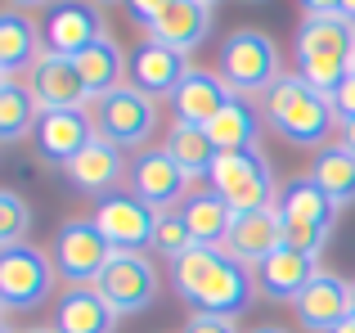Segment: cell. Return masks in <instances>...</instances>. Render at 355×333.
Instances as JSON below:
<instances>
[{
	"mask_svg": "<svg viewBox=\"0 0 355 333\" xmlns=\"http://www.w3.org/2000/svg\"><path fill=\"white\" fill-rule=\"evenodd\" d=\"M95 289L117 316H139V311H148L157 302L162 280H157L153 262H148L144 253H113V262L104 266Z\"/></svg>",
	"mask_w": 355,
	"mask_h": 333,
	"instance_id": "cell-8",
	"label": "cell"
},
{
	"mask_svg": "<svg viewBox=\"0 0 355 333\" xmlns=\"http://www.w3.org/2000/svg\"><path fill=\"white\" fill-rule=\"evenodd\" d=\"M126 171H130L126 149L108 144L104 135H95L77 158L63 166V176H68L81 194H90V198H108V194H117V185H121V176H126Z\"/></svg>",
	"mask_w": 355,
	"mask_h": 333,
	"instance_id": "cell-16",
	"label": "cell"
},
{
	"mask_svg": "<svg viewBox=\"0 0 355 333\" xmlns=\"http://www.w3.org/2000/svg\"><path fill=\"white\" fill-rule=\"evenodd\" d=\"M90 5H117V0H90ZM121 5H126V0H121Z\"/></svg>",
	"mask_w": 355,
	"mask_h": 333,
	"instance_id": "cell-44",
	"label": "cell"
},
{
	"mask_svg": "<svg viewBox=\"0 0 355 333\" xmlns=\"http://www.w3.org/2000/svg\"><path fill=\"white\" fill-rule=\"evenodd\" d=\"M211 189L230 203V212H261L279 203V180L275 166L266 162L261 149H234V153H216V166H211Z\"/></svg>",
	"mask_w": 355,
	"mask_h": 333,
	"instance_id": "cell-4",
	"label": "cell"
},
{
	"mask_svg": "<svg viewBox=\"0 0 355 333\" xmlns=\"http://www.w3.org/2000/svg\"><path fill=\"white\" fill-rule=\"evenodd\" d=\"M77 72H81V81H86L90 99H104V95H113L117 86H126L121 77L130 72V54L121 50L113 36H104V41H95L90 50L77 54Z\"/></svg>",
	"mask_w": 355,
	"mask_h": 333,
	"instance_id": "cell-24",
	"label": "cell"
},
{
	"mask_svg": "<svg viewBox=\"0 0 355 333\" xmlns=\"http://www.w3.org/2000/svg\"><path fill=\"white\" fill-rule=\"evenodd\" d=\"M180 333H239V325L230 316H202V311H193Z\"/></svg>",
	"mask_w": 355,
	"mask_h": 333,
	"instance_id": "cell-35",
	"label": "cell"
},
{
	"mask_svg": "<svg viewBox=\"0 0 355 333\" xmlns=\"http://www.w3.org/2000/svg\"><path fill=\"white\" fill-rule=\"evenodd\" d=\"M342 144H347V149L355 153V122H347V126H342Z\"/></svg>",
	"mask_w": 355,
	"mask_h": 333,
	"instance_id": "cell-39",
	"label": "cell"
},
{
	"mask_svg": "<svg viewBox=\"0 0 355 333\" xmlns=\"http://www.w3.org/2000/svg\"><path fill=\"white\" fill-rule=\"evenodd\" d=\"M27 230H32V207L23 203V194L0 189V253L14 244H27Z\"/></svg>",
	"mask_w": 355,
	"mask_h": 333,
	"instance_id": "cell-32",
	"label": "cell"
},
{
	"mask_svg": "<svg viewBox=\"0 0 355 333\" xmlns=\"http://www.w3.org/2000/svg\"><path fill=\"white\" fill-rule=\"evenodd\" d=\"M207 36H211V5H202V0H171V9L148 27V41L180 54H193Z\"/></svg>",
	"mask_w": 355,
	"mask_h": 333,
	"instance_id": "cell-19",
	"label": "cell"
},
{
	"mask_svg": "<svg viewBox=\"0 0 355 333\" xmlns=\"http://www.w3.org/2000/svg\"><path fill=\"white\" fill-rule=\"evenodd\" d=\"M320 275V257H306V253H293V248H279L275 257H266V262L252 271V280H257V293L270 302H297L306 289H311V280Z\"/></svg>",
	"mask_w": 355,
	"mask_h": 333,
	"instance_id": "cell-18",
	"label": "cell"
},
{
	"mask_svg": "<svg viewBox=\"0 0 355 333\" xmlns=\"http://www.w3.org/2000/svg\"><path fill=\"white\" fill-rule=\"evenodd\" d=\"M126 185L139 203H148L153 212H166L184 198L189 189V176L175 166V158L166 149H144L130 158V171H126Z\"/></svg>",
	"mask_w": 355,
	"mask_h": 333,
	"instance_id": "cell-12",
	"label": "cell"
},
{
	"mask_svg": "<svg viewBox=\"0 0 355 333\" xmlns=\"http://www.w3.org/2000/svg\"><path fill=\"white\" fill-rule=\"evenodd\" d=\"M333 113H338V122L347 126V122H355V72L347 81H342L338 90H333Z\"/></svg>",
	"mask_w": 355,
	"mask_h": 333,
	"instance_id": "cell-36",
	"label": "cell"
},
{
	"mask_svg": "<svg viewBox=\"0 0 355 333\" xmlns=\"http://www.w3.org/2000/svg\"><path fill=\"white\" fill-rule=\"evenodd\" d=\"M95 131L104 135L108 144H117V149H139L144 153L148 135L157 131V104L153 95H144V90L135 86H117L113 95L95 99Z\"/></svg>",
	"mask_w": 355,
	"mask_h": 333,
	"instance_id": "cell-7",
	"label": "cell"
},
{
	"mask_svg": "<svg viewBox=\"0 0 355 333\" xmlns=\"http://www.w3.org/2000/svg\"><path fill=\"white\" fill-rule=\"evenodd\" d=\"M351 72H355V54H351Z\"/></svg>",
	"mask_w": 355,
	"mask_h": 333,
	"instance_id": "cell-46",
	"label": "cell"
},
{
	"mask_svg": "<svg viewBox=\"0 0 355 333\" xmlns=\"http://www.w3.org/2000/svg\"><path fill=\"white\" fill-rule=\"evenodd\" d=\"M0 333H14V329H9V325H5V320H0Z\"/></svg>",
	"mask_w": 355,
	"mask_h": 333,
	"instance_id": "cell-45",
	"label": "cell"
},
{
	"mask_svg": "<svg viewBox=\"0 0 355 333\" xmlns=\"http://www.w3.org/2000/svg\"><path fill=\"white\" fill-rule=\"evenodd\" d=\"M0 311H5V302H0Z\"/></svg>",
	"mask_w": 355,
	"mask_h": 333,
	"instance_id": "cell-50",
	"label": "cell"
},
{
	"mask_svg": "<svg viewBox=\"0 0 355 333\" xmlns=\"http://www.w3.org/2000/svg\"><path fill=\"white\" fill-rule=\"evenodd\" d=\"M23 333H54V325H32V329H23Z\"/></svg>",
	"mask_w": 355,
	"mask_h": 333,
	"instance_id": "cell-42",
	"label": "cell"
},
{
	"mask_svg": "<svg viewBox=\"0 0 355 333\" xmlns=\"http://www.w3.org/2000/svg\"><path fill=\"white\" fill-rule=\"evenodd\" d=\"M338 333H355V320H347V325H342V329H338Z\"/></svg>",
	"mask_w": 355,
	"mask_h": 333,
	"instance_id": "cell-43",
	"label": "cell"
},
{
	"mask_svg": "<svg viewBox=\"0 0 355 333\" xmlns=\"http://www.w3.org/2000/svg\"><path fill=\"white\" fill-rule=\"evenodd\" d=\"M284 248V216L279 207H261V212H239L230 221V234H225V253L234 262L252 266L257 271L266 257H275Z\"/></svg>",
	"mask_w": 355,
	"mask_h": 333,
	"instance_id": "cell-14",
	"label": "cell"
},
{
	"mask_svg": "<svg viewBox=\"0 0 355 333\" xmlns=\"http://www.w3.org/2000/svg\"><path fill=\"white\" fill-rule=\"evenodd\" d=\"M202 5H216V0H202Z\"/></svg>",
	"mask_w": 355,
	"mask_h": 333,
	"instance_id": "cell-48",
	"label": "cell"
},
{
	"mask_svg": "<svg viewBox=\"0 0 355 333\" xmlns=\"http://www.w3.org/2000/svg\"><path fill=\"white\" fill-rule=\"evenodd\" d=\"M153 248L157 257H166V262H180L189 248H198L193 244V234H189V225H184V212L180 207H166V212H157V225H153Z\"/></svg>",
	"mask_w": 355,
	"mask_h": 333,
	"instance_id": "cell-31",
	"label": "cell"
},
{
	"mask_svg": "<svg viewBox=\"0 0 355 333\" xmlns=\"http://www.w3.org/2000/svg\"><path fill=\"white\" fill-rule=\"evenodd\" d=\"M95 135V117L86 108H54V113H41V122H36V149L45 162L68 166Z\"/></svg>",
	"mask_w": 355,
	"mask_h": 333,
	"instance_id": "cell-15",
	"label": "cell"
},
{
	"mask_svg": "<svg viewBox=\"0 0 355 333\" xmlns=\"http://www.w3.org/2000/svg\"><path fill=\"white\" fill-rule=\"evenodd\" d=\"M36 122H41V104L27 90V81H5L0 86V144H18L36 135Z\"/></svg>",
	"mask_w": 355,
	"mask_h": 333,
	"instance_id": "cell-29",
	"label": "cell"
},
{
	"mask_svg": "<svg viewBox=\"0 0 355 333\" xmlns=\"http://www.w3.org/2000/svg\"><path fill=\"white\" fill-rule=\"evenodd\" d=\"M311 180L320 185L338 207H351L355 203V153L347 149V144L320 149V158H315V166H311Z\"/></svg>",
	"mask_w": 355,
	"mask_h": 333,
	"instance_id": "cell-30",
	"label": "cell"
},
{
	"mask_svg": "<svg viewBox=\"0 0 355 333\" xmlns=\"http://www.w3.org/2000/svg\"><path fill=\"white\" fill-rule=\"evenodd\" d=\"M41 27L23 14V9H0V77L18 81L32 72L41 59Z\"/></svg>",
	"mask_w": 355,
	"mask_h": 333,
	"instance_id": "cell-21",
	"label": "cell"
},
{
	"mask_svg": "<svg viewBox=\"0 0 355 333\" xmlns=\"http://www.w3.org/2000/svg\"><path fill=\"white\" fill-rule=\"evenodd\" d=\"M234 99V90L220 81V72H202L193 68L189 77L180 81V90L171 95V108H175V122H189V126H211V117Z\"/></svg>",
	"mask_w": 355,
	"mask_h": 333,
	"instance_id": "cell-20",
	"label": "cell"
},
{
	"mask_svg": "<svg viewBox=\"0 0 355 333\" xmlns=\"http://www.w3.org/2000/svg\"><path fill=\"white\" fill-rule=\"evenodd\" d=\"M166 153L175 158V166H180L189 180H198V176H211V166H216V144H211V135L202 131V126H189V122H175L171 131H166Z\"/></svg>",
	"mask_w": 355,
	"mask_h": 333,
	"instance_id": "cell-28",
	"label": "cell"
},
{
	"mask_svg": "<svg viewBox=\"0 0 355 333\" xmlns=\"http://www.w3.org/2000/svg\"><path fill=\"white\" fill-rule=\"evenodd\" d=\"M342 18H347V23H355V0H342Z\"/></svg>",
	"mask_w": 355,
	"mask_h": 333,
	"instance_id": "cell-40",
	"label": "cell"
},
{
	"mask_svg": "<svg viewBox=\"0 0 355 333\" xmlns=\"http://www.w3.org/2000/svg\"><path fill=\"white\" fill-rule=\"evenodd\" d=\"M333 230H320L311 225V221H284V248H293V253H306V257H320L324 244H329Z\"/></svg>",
	"mask_w": 355,
	"mask_h": 333,
	"instance_id": "cell-33",
	"label": "cell"
},
{
	"mask_svg": "<svg viewBox=\"0 0 355 333\" xmlns=\"http://www.w3.org/2000/svg\"><path fill=\"white\" fill-rule=\"evenodd\" d=\"M297 325L306 333H338L347 320H355V302H351V280L333 271H320L311 280V289L293 302Z\"/></svg>",
	"mask_w": 355,
	"mask_h": 333,
	"instance_id": "cell-11",
	"label": "cell"
},
{
	"mask_svg": "<svg viewBox=\"0 0 355 333\" xmlns=\"http://www.w3.org/2000/svg\"><path fill=\"white\" fill-rule=\"evenodd\" d=\"M279 77H284V59H279V45H275L270 32L239 27V32L225 36V45H220V81H225L234 95L257 99V95H266Z\"/></svg>",
	"mask_w": 355,
	"mask_h": 333,
	"instance_id": "cell-3",
	"label": "cell"
},
{
	"mask_svg": "<svg viewBox=\"0 0 355 333\" xmlns=\"http://www.w3.org/2000/svg\"><path fill=\"white\" fill-rule=\"evenodd\" d=\"M275 207H279L284 221H311V225H320V230H333L338 225V212H342L311 176H297V180L279 185V203Z\"/></svg>",
	"mask_w": 355,
	"mask_h": 333,
	"instance_id": "cell-25",
	"label": "cell"
},
{
	"mask_svg": "<svg viewBox=\"0 0 355 333\" xmlns=\"http://www.w3.org/2000/svg\"><path fill=\"white\" fill-rule=\"evenodd\" d=\"M41 36L45 50L63 54V59H77L81 50H90L95 41H104V14L90 0H54L41 14Z\"/></svg>",
	"mask_w": 355,
	"mask_h": 333,
	"instance_id": "cell-9",
	"label": "cell"
},
{
	"mask_svg": "<svg viewBox=\"0 0 355 333\" xmlns=\"http://www.w3.org/2000/svg\"><path fill=\"white\" fill-rule=\"evenodd\" d=\"M180 212H184V225H189V234H193L198 248H225L234 212H230V203L220 198L216 189H193L189 198L180 203Z\"/></svg>",
	"mask_w": 355,
	"mask_h": 333,
	"instance_id": "cell-26",
	"label": "cell"
},
{
	"mask_svg": "<svg viewBox=\"0 0 355 333\" xmlns=\"http://www.w3.org/2000/svg\"><path fill=\"white\" fill-rule=\"evenodd\" d=\"M166 9H171V0H126L130 23H135V27H144V32H148V27H153L157 18L166 14Z\"/></svg>",
	"mask_w": 355,
	"mask_h": 333,
	"instance_id": "cell-34",
	"label": "cell"
},
{
	"mask_svg": "<svg viewBox=\"0 0 355 333\" xmlns=\"http://www.w3.org/2000/svg\"><path fill=\"white\" fill-rule=\"evenodd\" d=\"M355 54V23L342 14L329 18H302L297 27V59H347Z\"/></svg>",
	"mask_w": 355,
	"mask_h": 333,
	"instance_id": "cell-23",
	"label": "cell"
},
{
	"mask_svg": "<svg viewBox=\"0 0 355 333\" xmlns=\"http://www.w3.org/2000/svg\"><path fill=\"white\" fill-rule=\"evenodd\" d=\"M351 302H355V284H351Z\"/></svg>",
	"mask_w": 355,
	"mask_h": 333,
	"instance_id": "cell-47",
	"label": "cell"
},
{
	"mask_svg": "<svg viewBox=\"0 0 355 333\" xmlns=\"http://www.w3.org/2000/svg\"><path fill=\"white\" fill-rule=\"evenodd\" d=\"M117 311L99 298V289H68L54 302V333H113Z\"/></svg>",
	"mask_w": 355,
	"mask_h": 333,
	"instance_id": "cell-22",
	"label": "cell"
},
{
	"mask_svg": "<svg viewBox=\"0 0 355 333\" xmlns=\"http://www.w3.org/2000/svg\"><path fill=\"white\" fill-rule=\"evenodd\" d=\"M54 5V0H9V9H23V14H27V9H50Z\"/></svg>",
	"mask_w": 355,
	"mask_h": 333,
	"instance_id": "cell-38",
	"label": "cell"
},
{
	"mask_svg": "<svg viewBox=\"0 0 355 333\" xmlns=\"http://www.w3.org/2000/svg\"><path fill=\"white\" fill-rule=\"evenodd\" d=\"M50 262L59 271V280H68V289H95L104 266L113 262V244L99 234V225L90 216H68L54 230Z\"/></svg>",
	"mask_w": 355,
	"mask_h": 333,
	"instance_id": "cell-5",
	"label": "cell"
},
{
	"mask_svg": "<svg viewBox=\"0 0 355 333\" xmlns=\"http://www.w3.org/2000/svg\"><path fill=\"white\" fill-rule=\"evenodd\" d=\"M54 271L50 253H41L36 244H14L0 253V302L5 311H36L54 298Z\"/></svg>",
	"mask_w": 355,
	"mask_h": 333,
	"instance_id": "cell-6",
	"label": "cell"
},
{
	"mask_svg": "<svg viewBox=\"0 0 355 333\" xmlns=\"http://www.w3.org/2000/svg\"><path fill=\"white\" fill-rule=\"evenodd\" d=\"M23 81L36 95L41 113H54V108H86V99H90L86 81H81V72H77V59H63V54H50V50L32 63V72H27Z\"/></svg>",
	"mask_w": 355,
	"mask_h": 333,
	"instance_id": "cell-13",
	"label": "cell"
},
{
	"mask_svg": "<svg viewBox=\"0 0 355 333\" xmlns=\"http://www.w3.org/2000/svg\"><path fill=\"white\" fill-rule=\"evenodd\" d=\"M252 333H288V329H279V325H257Z\"/></svg>",
	"mask_w": 355,
	"mask_h": 333,
	"instance_id": "cell-41",
	"label": "cell"
},
{
	"mask_svg": "<svg viewBox=\"0 0 355 333\" xmlns=\"http://www.w3.org/2000/svg\"><path fill=\"white\" fill-rule=\"evenodd\" d=\"M99 234L113 244V253H139V248L153 244V225H157V212L148 203H139L135 194H108L99 198L95 216Z\"/></svg>",
	"mask_w": 355,
	"mask_h": 333,
	"instance_id": "cell-10",
	"label": "cell"
},
{
	"mask_svg": "<svg viewBox=\"0 0 355 333\" xmlns=\"http://www.w3.org/2000/svg\"><path fill=\"white\" fill-rule=\"evenodd\" d=\"M302 14H306V18H329V14H342V0H302Z\"/></svg>",
	"mask_w": 355,
	"mask_h": 333,
	"instance_id": "cell-37",
	"label": "cell"
},
{
	"mask_svg": "<svg viewBox=\"0 0 355 333\" xmlns=\"http://www.w3.org/2000/svg\"><path fill=\"white\" fill-rule=\"evenodd\" d=\"M171 284L202 316L230 320H239V311H248L252 293H257V280L248 275V266L234 262L225 248H189L180 262H171Z\"/></svg>",
	"mask_w": 355,
	"mask_h": 333,
	"instance_id": "cell-1",
	"label": "cell"
},
{
	"mask_svg": "<svg viewBox=\"0 0 355 333\" xmlns=\"http://www.w3.org/2000/svg\"><path fill=\"white\" fill-rule=\"evenodd\" d=\"M189 72H193L189 54L166 50V45H157V41H144L139 50H130V72L126 77H130V86L144 90V95H166L171 99Z\"/></svg>",
	"mask_w": 355,
	"mask_h": 333,
	"instance_id": "cell-17",
	"label": "cell"
},
{
	"mask_svg": "<svg viewBox=\"0 0 355 333\" xmlns=\"http://www.w3.org/2000/svg\"><path fill=\"white\" fill-rule=\"evenodd\" d=\"M5 81H9V77H0V86H5Z\"/></svg>",
	"mask_w": 355,
	"mask_h": 333,
	"instance_id": "cell-49",
	"label": "cell"
},
{
	"mask_svg": "<svg viewBox=\"0 0 355 333\" xmlns=\"http://www.w3.org/2000/svg\"><path fill=\"white\" fill-rule=\"evenodd\" d=\"M261 117L266 126L293 149H324L333 131H342L333 99L320 95L302 72H284L275 86L261 95Z\"/></svg>",
	"mask_w": 355,
	"mask_h": 333,
	"instance_id": "cell-2",
	"label": "cell"
},
{
	"mask_svg": "<svg viewBox=\"0 0 355 333\" xmlns=\"http://www.w3.org/2000/svg\"><path fill=\"white\" fill-rule=\"evenodd\" d=\"M202 131L211 135V144H216L220 153H234V149H257V135H261V117H257V104L252 99L234 95L225 108H220L216 117H211V126H202Z\"/></svg>",
	"mask_w": 355,
	"mask_h": 333,
	"instance_id": "cell-27",
	"label": "cell"
}]
</instances>
